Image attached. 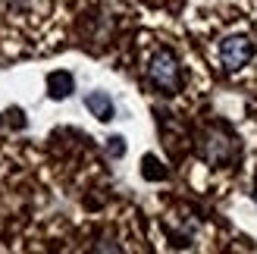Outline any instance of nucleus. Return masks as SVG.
Returning a JSON list of instances; mask_svg holds the SVG:
<instances>
[{
	"instance_id": "1",
	"label": "nucleus",
	"mask_w": 257,
	"mask_h": 254,
	"mask_svg": "<svg viewBox=\"0 0 257 254\" xmlns=\"http://www.w3.org/2000/svg\"><path fill=\"white\" fill-rule=\"evenodd\" d=\"M148 82L157 88L160 94H179L182 91V66L170 47H160L157 54L148 60Z\"/></svg>"
},
{
	"instance_id": "3",
	"label": "nucleus",
	"mask_w": 257,
	"mask_h": 254,
	"mask_svg": "<svg viewBox=\"0 0 257 254\" xmlns=\"http://www.w3.org/2000/svg\"><path fill=\"white\" fill-rule=\"evenodd\" d=\"M254 57H257V44L251 41L248 35H241V32L226 35L220 41V63H223V69H229V72L245 69Z\"/></svg>"
},
{
	"instance_id": "8",
	"label": "nucleus",
	"mask_w": 257,
	"mask_h": 254,
	"mask_svg": "<svg viewBox=\"0 0 257 254\" xmlns=\"http://www.w3.org/2000/svg\"><path fill=\"white\" fill-rule=\"evenodd\" d=\"M254 201H257V179H254Z\"/></svg>"
},
{
	"instance_id": "6",
	"label": "nucleus",
	"mask_w": 257,
	"mask_h": 254,
	"mask_svg": "<svg viewBox=\"0 0 257 254\" xmlns=\"http://www.w3.org/2000/svg\"><path fill=\"white\" fill-rule=\"evenodd\" d=\"M141 176H145V179H154V182H157V179H163V176H166V170L160 167V160L154 157V154H148V157H145V167H141Z\"/></svg>"
},
{
	"instance_id": "5",
	"label": "nucleus",
	"mask_w": 257,
	"mask_h": 254,
	"mask_svg": "<svg viewBox=\"0 0 257 254\" xmlns=\"http://www.w3.org/2000/svg\"><path fill=\"white\" fill-rule=\"evenodd\" d=\"M75 91V75L66 72V69H54L47 75V94L54 97V100H63V97H69Z\"/></svg>"
},
{
	"instance_id": "4",
	"label": "nucleus",
	"mask_w": 257,
	"mask_h": 254,
	"mask_svg": "<svg viewBox=\"0 0 257 254\" xmlns=\"http://www.w3.org/2000/svg\"><path fill=\"white\" fill-rule=\"evenodd\" d=\"M85 110L91 113L94 119H100V122H110L113 113H116V107H113V97H110L107 91H88V94H85Z\"/></svg>"
},
{
	"instance_id": "7",
	"label": "nucleus",
	"mask_w": 257,
	"mask_h": 254,
	"mask_svg": "<svg viewBox=\"0 0 257 254\" xmlns=\"http://www.w3.org/2000/svg\"><path fill=\"white\" fill-rule=\"evenodd\" d=\"M107 154H110L113 160L125 157V138H122V135H113V138H107Z\"/></svg>"
},
{
	"instance_id": "2",
	"label": "nucleus",
	"mask_w": 257,
	"mask_h": 254,
	"mask_svg": "<svg viewBox=\"0 0 257 254\" xmlns=\"http://www.w3.org/2000/svg\"><path fill=\"white\" fill-rule=\"evenodd\" d=\"M198 154H201V160L220 167V163L235 160L238 148H235V138L226 132V125H210V129H204L198 135Z\"/></svg>"
}]
</instances>
